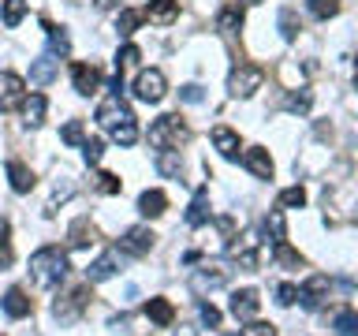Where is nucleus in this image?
<instances>
[{"label":"nucleus","mask_w":358,"mask_h":336,"mask_svg":"<svg viewBox=\"0 0 358 336\" xmlns=\"http://www.w3.org/2000/svg\"><path fill=\"white\" fill-rule=\"evenodd\" d=\"M97 123L112 135V142H119V146H135V142H139V123H135V112L127 108V101L116 94V90L97 105Z\"/></svg>","instance_id":"nucleus-1"},{"label":"nucleus","mask_w":358,"mask_h":336,"mask_svg":"<svg viewBox=\"0 0 358 336\" xmlns=\"http://www.w3.org/2000/svg\"><path fill=\"white\" fill-rule=\"evenodd\" d=\"M68 254L60 247H41L30 254V277L38 280L41 288H57L63 284V277H68Z\"/></svg>","instance_id":"nucleus-2"},{"label":"nucleus","mask_w":358,"mask_h":336,"mask_svg":"<svg viewBox=\"0 0 358 336\" xmlns=\"http://www.w3.org/2000/svg\"><path fill=\"white\" fill-rule=\"evenodd\" d=\"M187 139H190V131H187V123H183L179 116H161V120L150 123V146L157 150V153L179 150Z\"/></svg>","instance_id":"nucleus-3"},{"label":"nucleus","mask_w":358,"mask_h":336,"mask_svg":"<svg viewBox=\"0 0 358 336\" xmlns=\"http://www.w3.org/2000/svg\"><path fill=\"white\" fill-rule=\"evenodd\" d=\"M258 235L254 232H243V235H232V243H228V258L239 261L243 269H258L261 266V254H258Z\"/></svg>","instance_id":"nucleus-4"},{"label":"nucleus","mask_w":358,"mask_h":336,"mask_svg":"<svg viewBox=\"0 0 358 336\" xmlns=\"http://www.w3.org/2000/svg\"><path fill=\"white\" fill-rule=\"evenodd\" d=\"M261 83H265V71L258 63H239L232 79H228V90H232V97H250L254 90H261Z\"/></svg>","instance_id":"nucleus-5"},{"label":"nucleus","mask_w":358,"mask_h":336,"mask_svg":"<svg viewBox=\"0 0 358 336\" xmlns=\"http://www.w3.org/2000/svg\"><path fill=\"white\" fill-rule=\"evenodd\" d=\"M164 94H168V83H164V71H157V68H146V71H139V79H135V97H139V101H146V105H157Z\"/></svg>","instance_id":"nucleus-6"},{"label":"nucleus","mask_w":358,"mask_h":336,"mask_svg":"<svg viewBox=\"0 0 358 336\" xmlns=\"http://www.w3.org/2000/svg\"><path fill=\"white\" fill-rule=\"evenodd\" d=\"M328 292H332V280H328L325 273L310 277L306 284L299 288V306L302 310H321V306L328 303Z\"/></svg>","instance_id":"nucleus-7"},{"label":"nucleus","mask_w":358,"mask_h":336,"mask_svg":"<svg viewBox=\"0 0 358 336\" xmlns=\"http://www.w3.org/2000/svg\"><path fill=\"white\" fill-rule=\"evenodd\" d=\"M153 239H157V235L146 228V224H139V228H127V232H123V239H119V250L131 254V258H142V254L153 250Z\"/></svg>","instance_id":"nucleus-8"},{"label":"nucleus","mask_w":358,"mask_h":336,"mask_svg":"<svg viewBox=\"0 0 358 336\" xmlns=\"http://www.w3.org/2000/svg\"><path fill=\"white\" fill-rule=\"evenodd\" d=\"M228 310H232V317H239V322H254L261 310V299L254 288H243V292L232 295V303H228Z\"/></svg>","instance_id":"nucleus-9"},{"label":"nucleus","mask_w":358,"mask_h":336,"mask_svg":"<svg viewBox=\"0 0 358 336\" xmlns=\"http://www.w3.org/2000/svg\"><path fill=\"white\" fill-rule=\"evenodd\" d=\"M23 79L15 75V71H0V112H8V108L23 105Z\"/></svg>","instance_id":"nucleus-10"},{"label":"nucleus","mask_w":358,"mask_h":336,"mask_svg":"<svg viewBox=\"0 0 358 336\" xmlns=\"http://www.w3.org/2000/svg\"><path fill=\"white\" fill-rule=\"evenodd\" d=\"M228 284V269H220V266H201L195 277H190V288H195L198 295H206V292H213V288H224Z\"/></svg>","instance_id":"nucleus-11"},{"label":"nucleus","mask_w":358,"mask_h":336,"mask_svg":"<svg viewBox=\"0 0 358 336\" xmlns=\"http://www.w3.org/2000/svg\"><path fill=\"white\" fill-rule=\"evenodd\" d=\"M86 299H90V288H75V292H68L57 306H52V314H57L60 322H75L82 314V306H86Z\"/></svg>","instance_id":"nucleus-12"},{"label":"nucleus","mask_w":358,"mask_h":336,"mask_svg":"<svg viewBox=\"0 0 358 336\" xmlns=\"http://www.w3.org/2000/svg\"><path fill=\"white\" fill-rule=\"evenodd\" d=\"M142 15L150 23H157V26H168V23L179 19V0H150Z\"/></svg>","instance_id":"nucleus-13"},{"label":"nucleus","mask_w":358,"mask_h":336,"mask_svg":"<svg viewBox=\"0 0 358 336\" xmlns=\"http://www.w3.org/2000/svg\"><path fill=\"white\" fill-rule=\"evenodd\" d=\"M243 165L250 176H258V179H272V157H269V150H261V146H250L243 153Z\"/></svg>","instance_id":"nucleus-14"},{"label":"nucleus","mask_w":358,"mask_h":336,"mask_svg":"<svg viewBox=\"0 0 358 336\" xmlns=\"http://www.w3.org/2000/svg\"><path fill=\"white\" fill-rule=\"evenodd\" d=\"M116 266H119V250H105L97 261H90V266H86V280H90V284H101V280H108L116 273Z\"/></svg>","instance_id":"nucleus-15"},{"label":"nucleus","mask_w":358,"mask_h":336,"mask_svg":"<svg viewBox=\"0 0 358 336\" xmlns=\"http://www.w3.org/2000/svg\"><path fill=\"white\" fill-rule=\"evenodd\" d=\"M71 83H75L79 94H94L101 86V71L94 63H71Z\"/></svg>","instance_id":"nucleus-16"},{"label":"nucleus","mask_w":358,"mask_h":336,"mask_svg":"<svg viewBox=\"0 0 358 336\" xmlns=\"http://www.w3.org/2000/svg\"><path fill=\"white\" fill-rule=\"evenodd\" d=\"M213 146H217V153L224 161H239V135L232 131V127H213Z\"/></svg>","instance_id":"nucleus-17"},{"label":"nucleus","mask_w":358,"mask_h":336,"mask_svg":"<svg viewBox=\"0 0 358 336\" xmlns=\"http://www.w3.org/2000/svg\"><path fill=\"white\" fill-rule=\"evenodd\" d=\"M57 63H60V60L52 57V52L38 57V60L30 63V83H34V86H49L52 79H57Z\"/></svg>","instance_id":"nucleus-18"},{"label":"nucleus","mask_w":358,"mask_h":336,"mask_svg":"<svg viewBox=\"0 0 358 336\" xmlns=\"http://www.w3.org/2000/svg\"><path fill=\"white\" fill-rule=\"evenodd\" d=\"M146 317H150L157 329H168V325L176 322V306H172L168 299H150V303H146Z\"/></svg>","instance_id":"nucleus-19"},{"label":"nucleus","mask_w":358,"mask_h":336,"mask_svg":"<svg viewBox=\"0 0 358 336\" xmlns=\"http://www.w3.org/2000/svg\"><path fill=\"white\" fill-rule=\"evenodd\" d=\"M209 221V187H198L195 198H190V210H187V224L190 228H201Z\"/></svg>","instance_id":"nucleus-20"},{"label":"nucleus","mask_w":358,"mask_h":336,"mask_svg":"<svg viewBox=\"0 0 358 336\" xmlns=\"http://www.w3.org/2000/svg\"><path fill=\"white\" fill-rule=\"evenodd\" d=\"M45 112H49V101H45V94H30L23 101V123L26 127H41L45 123Z\"/></svg>","instance_id":"nucleus-21"},{"label":"nucleus","mask_w":358,"mask_h":336,"mask_svg":"<svg viewBox=\"0 0 358 336\" xmlns=\"http://www.w3.org/2000/svg\"><path fill=\"white\" fill-rule=\"evenodd\" d=\"M4 172H8V184H12L15 195H26V190L34 187V172L26 168L23 161H8V168H4Z\"/></svg>","instance_id":"nucleus-22"},{"label":"nucleus","mask_w":358,"mask_h":336,"mask_svg":"<svg viewBox=\"0 0 358 336\" xmlns=\"http://www.w3.org/2000/svg\"><path fill=\"white\" fill-rule=\"evenodd\" d=\"M0 306H4V314L8 317H26L34 310L30 306V299H26L23 288H12V292H4V299H0Z\"/></svg>","instance_id":"nucleus-23"},{"label":"nucleus","mask_w":358,"mask_h":336,"mask_svg":"<svg viewBox=\"0 0 358 336\" xmlns=\"http://www.w3.org/2000/svg\"><path fill=\"white\" fill-rule=\"evenodd\" d=\"M168 210V195L164 190H142L139 195V213L142 217H161Z\"/></svg>","instance_id":"nucleus-24"},{"label":"nucleus","mask_w":358,"mask_h":336,"mask_svg":"<svg viewBox=\"0 0 358 336\" xmlns=\"http://www.w3.org/2000/svg\"><path fill=\"white\" fill-rule=\"evenodd\" d=\"M272 261H277L280 269H302V254L291 247L288 239H280V243H272Z\"/></svg>","instance_id":"nucleus-25"},{"label":"nucleus","mask_w":358,"mask_h":336,"mask_svg":"<svg viewBox=\"0 0 358 336\" xmlns=\"http://www.w3.org/2000/svg\"><path fill=\"white\" fill-rule=\"evenodd\" d=\"M217 30L220 34H239V30H243V8H239V4L224 8V12L217 15Z\"/></svg>","instance_id":"nucleus-26"},{"label":"nucleus","mask_w":358,"mask_h":336,"mask_svg":"<svg viewBox=\"0 0 358 336\" xmlns=\"http://www.w3.org/2000/svg\"><path fill=\"white\" fill-rule=\"evenodd\" d=\"M45 30H49V52H52V57H68V52H71V38L63 34V26L45 23Z\"/></svg>","instance_id":"nucleus-27"},{"label":"nucleus","mask_w":358,"mask_h":336,"mask_svg":"<svg viewBox=\"0 0 358 336\" xmlns=\"http://www.w3.org/2000/svg\"><path fill=\"white\" fill-rule=\"evenodd\" d=\"M68 239H71V247H90V243H94L97 235H94V228H90V221H86V217H79V221L71 224Z\"/></svg>","instance_id":"nucleus-28"},{"label":"nucleus","mask_w":358,"mask_h":336,"mask_svg":"<svg viewBox=\"0 0 358 336\" xmlns=\"http://www.w3.org/2000/svg\"><path fill=\"white\" fill-rule=\"evenodd\" d=\"M265 235H272L269 243L288 239V224H284V210H269V217H265Z\"/></svg>","instance_id":"nucleus-29"},{"label":"nucleus","mask_w":358,"mask_h":336,"mask_svg":"<svg viewBox=\"0 0 358 336\" xmlns=\"http://www.w3.org/2000/svg\"><path fill=\"white\" fill-rule=\"evenodd\" d=\"M157 172L161 176H168V179H179L183 176V161L176 157V150H164L161 157H157Z\"/></svg>","instance_id":"nucleus-30"},{"label":"nucleus","mask_w":358,"mask_h":336,"mask_svg":"<svg viewBox=\"0 0 358 336\" xmlns=\"http://www.w3.org/2000/svg\"><path fill=\"white\" fill-rule=\"evenodd\" d=\"M146 19L142 12H131V8H123L119 12V19H116V30H119V38H131L135 30H139V23Z\"/></svg>","instance_id":"nucleus-31"},{"label":"nucleus","mask_w":358,"mask_h":336,"mask_svg":"<svg viewBox=\"0 0 358 336\" xmlns=\"http://www.w3.org/2000/svg\"><path fill=\"white\" fill-rule=\"evenodd\" d=\"M332 329L339 336H358V310H339L332 317Z\"/></svg>","instance_id":"nucleus-32"},{"label":"nucleus","mask_w":358,"mask_h":336,"mask_svg":"<svg viewBox=\"0 0 358 336\" xmlns=\"http://www.w3.org/2000/svg\"><path fill=\"white\" fill-rule=\"evenodd\" d=\"M299 30H302V23H299L295 8H280V34H284L288 41H295V38H299Z\"/></svg>","instance_id":"nucleus-33"},{"label":"nucleus","mask_w":358,"mask_h":336,"mask_svg":"<svg viewBox=\"0 0 358 336\" xmlns=\"http://www.w3.org/2000/svg\"><path fill=\"white\" fill-rule=\"evenodd\" d=\"M23 15H26V0H4V12H0L4 26H19Z\"/></svg>","instance_id":"nucleus-34"},{"label":"nucleus","mask_w":358,"mask_h":336,"mask_svg":"<svg viewBox=\"0 0 358 336\" xmlns=\"http://www.w3.org/2000/svg\"><path fill=\"white\" fill-rule=\"evenodd\" d=\"M60 142H63V146H82V142H86V131H82V120H68V123H63Z\"/></svg>","instance_id":"nucleus-35"},{"label":"nucleus","mask_w":358,"mask_h":336,"mask_svg":"<svg viewBox=\"0 0 358 336\" xmlns=\"http://www.w3.org/2000/svg\"><path fill=\"white\" fill-rule=\"evenodd\" d=\"M306 8H310V15H314V19H332V15L339 12V0H306Z\"/></svg>","instance_id":"nucleus-36"},{"label":"nucleus","mask_w":358,"mask_h":336,"mask_svg":"<svg viewBox=\"0 0 358 336\" xmlns=\"http://www.w3.org/2000/svg\"><path fill=\"white\" fill-rule=\"evenodd\" d=\"M310 105H314V97H310V90H299V94H288L284 97V108H288V112H310Z\"/></svg>","instance_id":"nucleus-37"},{"label":"nucleus","mask_w":358,"mask_h":336,"mask_svg":"<svg viewBox=\"0 0 358 336\" xmlns=\"http://www.w3.org/2000/svg\"><path fill=\"white\" fill-rule=\"evenodd\" d=\"M139 60H142V49H139V45H123V49H119V57H116V71L123 75V68H135Z\"/></svg>","instance_id":"nucleus-38"},{"label":"nucleus","mask_w":358,"mask_h":336,"mask_svg":"<svg viewBox=\"0 0 358 336\" xmlns=\"http://www.w3.org/2000/svg\"><path fill=\"white\" fill-rule=\"evenodd\" d=\"M280 206H284V210H302V206H306V190H302V187L280 190Z\"/></svg>","instance_id":"nucleus-39"},{"label":"nucleus","mask_w":358,"mask_h":336,"mask_svg":"<svg viewBox=\"0 0 358 336\" xmlns=\"http://www.w3.org/2000/svg\"><path fill=\"white\" fill-rule=\"evenodd\" d=\"M97 190H101V195H119V190H123V179L112 176V172H101V176H97Z\"/></svg>","instance_id":"nucleus-40"},{"label":"nucleus","mask_w":358,"mask_h":336,"mask_svg":"<svg viewBox=\"0 0 358 336\" xmlns=\"http://www.w3.org/2000/svg\"><path fill=\"white\" fill-rule=\"evenodd\" d=\"M12 266V239H8V221H0V269Z\"/></svg>","instance_id":"nucleus-41"},{"label":"nucleus","mask_w":358,"mask_h":336,"mask_svg":"<svg viewBox=\"0 0 358 336\" xmlns=\"http://www.w3.org/2000/svg\"><path fill=\"white\" fill-rule=\"evenodd\" d=\"M101 153H105V142H101V139H86V142H82V157H86V165H97Z\"/></svg>","instance_id":"nucleus-42"},{"label":"nucleus","mask_w":358,"mask_h":336,"mask_svg":"<svg viewBox=\"0 0 358 336\" xmlns=\"http://www.w3.org/2000/svg\"><path fill=\"white\" fill-rule=\"evenodd\" d=\"M198 317H201V325H209V329H217V325H220V310H217L213 303H201L198 306Z\"/></svg>","instance_id":"nucleus-43"},{"label":"nucleus","mask_w":358,"mask_h":336,"mask_svg":"<svg viewBox=\"0 0 358 336\" xmlns=\"http://www.w3.org/2000/svg\"><path fill=\"white\" fill-rule=\"evenodd\" d=\"M277 303H280V306L299 303V284H280V288H277Z\"/></svg>","instance_id":"nucleus-44"},{"label":"nucleus","mask_w":358,"mask_h":336,"mask_svg":"<svg viewBox=\"0 0 358 336\" xmlns=\"http://www.w3.org/2000/svg\"><path fill=\"white\" fill-rule=\"evenodd\" d=\"M243 336H277V329H272V325H265V322H246Z\"/></svg>","instance_id":"nucleus-45"},{"label":"nucleus","mask_w":358,"mask_h":336,"mask_svg":"<svg viewBox=\"0 0 358 336\" xmlns=\"http://www.w3.org/2000/svg\"><path fill=\"white\" fill-rule=\"evenodd\" d=\"M179 97H183L187 105H198L206 94H201V86H195V83H190V86H183V90H179Z\"/></svg>","instance_id":"nucleus-46"},{"label":"nucleus","mask_w":358,"mask_h":336,"mask_svg":"<svg viewBox=\"0 0 358 336\" xmlns=\"http://www.w3.org/2000/svg\"><path fill=\"white\" fill-rule=\"evenodd\" d=\"M355 90H358V57H355Z\"/></svg>","instance_id":"nucleus-47"},{"label":"nucleus","mask_w":358,"mask_h":336,"mask_svg":"<svg viewBox=\"0 0 358 336\" xmlns=\"http://www.w3.org/2000/svg\"><path fill=\"white\" fill-rule=\"evenodd\" d=\"M179 336H195V329H179Z\"/></svg>","instance_id":"nucleus-48"},{"label":"nucleus","mask_w":358,"mask_h":336,"mask_svg":"<svg viewBox=\"0 0 358 336\" xmlns=\"http://www.w3.org/2000/svg\"><path fill=\"white\" fill-rule=\"evenodd\" d=\"M243 4H261V0H243Z\"/></svg>","instance_id":"nucleus-49"},{"label":"nucleus","mask_w":358,"mask_h":336,"mask_svg":"<svg viewBox=\"0 0 358 336\" xmlns=\"http://www.w3.org/2000/svg\"><path fill=\"white\" fill-rule=\"evenodd\" d=\"M224 336H232V333H224Z\"/></svg>","instance_id":"nucleus-50"}]
</instances>
